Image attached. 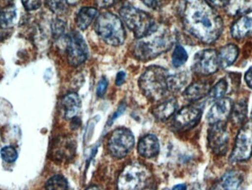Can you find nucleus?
I'll use <instances>...</instances> for the list:
<instances>
[{"label":"nucleus","instance_id":"f257e3e1","mask_svg":"<svg viewBox=\"0 0 252 190\" xmlns=\"http://www.w3.org/2000/svg\"><path fill=\"white\" fill-rule=\"evenodd\" d=\"M180 12L185 30L201 42L211 44L221 35L223 20L207 0H182Z\"/></svg>","mask_w":252,"mask_h":190},{"label":"nucleus","instance_id":"f03ea898","mask_svg":"<svg viewBox=\"0 0 252 190\" xmlns=\"http://www.w3.org/2000/svg\"><path fill=\"white\" fill-rule=\"evenodd\" d=\"M174 37L168 28L156 25L149 34L137 39L133 53L139 60L155 59L173 47Z\"/></svg>","mask_w":252,"mask_h":190},{"label":"nucleus","instance_id":"7ed1b4c3","mask_svg":"<svg viewBox=\"0 0 252 190\" xmlns=\"http://www.w3.org/2000/svg\"><path fill=\"white\" fill-rule=\"evenodd\" d=\"M169 73L159 66H151L141 76L139 86L143 94L153 101L162 99L168 90Z\"/></svg>","mask_w":252,"mask_h":190},{"label":"nucleus","instance_id":"20e7f679","mask_svg":"<svg viewBox=\"0 0 252 190\" xmlns=\"http://www.w3.org/2000/svg\"><path fill=\"white\" fill-rule=\"evenodd\" d=\"M94 28L98 37L109 45L118 47L125 41L124 24L114 13L106 12L100 14L96 20Z\"/></svg>","mask_w":252,"mask_h":190},{"label":"nucleus","instance_id":"39448f33","mask_svg":"<svg viewBox=\"0 0 252 190\" xmlns=\"http://www.w3.org/2000/svg\"><path fill=\"white\" fill-rule=\"evenodd\" d=\"M120 14L137 39L149 34L156 25L154 19L148 13L130 4L121 7Z\"/></svg>","mask_w":252,"mask_h":190},{"label":"nucleus","instance_id":"423d86ee","mask_svg":"<svg viewBox=\"0 0 252 190\" xmlns=\"http://www.w3.org/2000/svg\"><path fill=\"white\" fill-rule=\"evenodd\" d=\"M151 179L149 170L139 163H133L125 167L118 181V190H143Z\"/></svg>","mask_w":252,"mask_h":190},{"label":"nucleus","instance_id":"0eeeda50","mask_svg":"<svg viewBox=\"0 0 252 190\" xmlns=\"http://www.w3.org/2000/svg\"><path fill=\"white\" fill-rule=\"evenodd\" d=\"M135 140L133 133L126 128L115 130L108 142V150L117 158L126 157L133 149Z\"/></svg>","mask_w":252,"mask_h":190},{"label":"nucleus","instance_id":"6e6552de","mask_svg":"<svg viewBox=\"0 0 252 190\" xmlns=\"http://www.w3.org/2000/svg\"><path fill=\"white\" fill-rule=\"evenodd\" d=\"M252 155V121H250L246 123L238 132L229 161L232 163L247 161Z\"/></svg>","mask_w":252,"mask_h":190},{"label":"nucleus","instance_id":"1a4fd4ad","mask_svg":"<svg viewBox=\"0 0 252 190\" xmlns=\"http://www.w3.org/2000/svg\"><path fill=\"white\" fill-rule=\"evenodd\" d=\"M66 53L69 65L73 67L82 65L88 57V47L85 39L77 31H73L68 36Z\"/></svg>","mask_w":252,"mask_h":190},{"label":"nucleus","instance_id":"9d476101","mask_svg":"<svg viewBox=\"0 0 252 190\" xmlns=\"http://www.w3.org/2000/svg\"><path fill=\"white\" fill-rule=\"evenodd\" d=\"M219 67L218 53L213 49L201 50L194 56L192 70L198 75H211L218 71Z\"/></svg>","mask_w":252,"mask_h":190},{"label":"nucleus","instance_id":"9b49d317","mask_svg":"<svg viewBox=\"0 0 252 190\" xmlns=\"http://www.w3.org/2000/svg\"><path fill=\"white\" fill-rule=\"evenodd\" d=\"M202 111L194 106L181 109L173 118V127L177 130H186L195 127L201 120Z\"/></svg>","mask_w":252,"mask_h":190},{"label":"nucleus","instance_id":"f8f14e48","mask_svg":"<svg viewBox=\"0 0 252 190\" xmlns=\"http://www.w3.org/2000/svg\"><path fill=\"white\" fill-rule=\"evenodd\" d=\"M208 142L214 153L217 155H224L226 153L229 136L223 122L213 124V127L209 130Z\"/></svg>","mask_w":252,"mask_h":190},{"label":"nucleus","instance_id":"ddd939ff","mask_svg":"<svg viewBox=\"0 0 252 190\" xmlns=\"http://www.w3.org/2000/svg\"><path fill=\"white\" fill-rule=\"evenodd\" d=\"M232 107V100L229 98L219 99L207 113V121L212 125L223 123L230 116Z\"/></svg>","mask_w":252,"mask_h":190},{"label":"nucleus","instance_id":"4468645a","mask_svg":"<svg viewBox=\"0 0 252 190\" xmlns=\"http://www.w3.org/2000/svg\"><path fill=\"white\" fill-rule=\"evenodd\" d=\"M76 151V145L71 138L64 136L59 138L53 145V155L59 161L69 160L74 156Z\"/></svg>","mask_w":252,"mask_h":190},{"label":"nucleus","instance_id":"2eb2a0df","mask_svg":"<svg viewBox=\"0 0 252 190\" xmlns=\"http://www.w3.org/2000/svg\"><path fill=\"white\" fill-rule=\"evenodd\" d=\"M81 102L77 93H70L63 96L61 102V110L66 119H73L81 109Z\"/></svg>","mask_w":252,"mask_h":190},{"label":"nucleus","instance_id":"dca6fc26","mask_svg":"<svg viewBox=\"0 0 252 190\" xmlns=\"http://www.w3.org/2000/svg\"><path fill=\"white\" fill-rule=\"evenodd\" d=\"M252 34V10L239 18L231 28V34L235 39H242Z\"/></svg>","mask_w":252,"mask_h":190},{"label":"nucleus","instance_id":"f3484780","mask_svg":"<svg viewBox=\"0 0 252 190\" xmlns=\"http://www.w3.org/2000/svg\"><path fill=\"white\" fill-rule=\"evenodd\" d=\"M137 150L141 156L153 158L159 152V142L154 135H147L139 141Z\"/></svg>","mask_w":252,"mask_h":190},{"label":"nucleus","instance_id":"a211bd4d","mask_svg":"<svg viewBox=\"0 0 252 190\" xmlns=\"http://www.w3.org/2000/svg\"><path fill=\"white\" fill-rule=\"evenodd\" d=\"M243 182V175L235 170L227 172L211 190H237Z\"/></svg>","mask_w":252,"mask_h":190},{"label":"nucleus","instance_id":"6ab92c4d","mask_svg":"<svg viewBox=\"0 0 252 190\" xmlns=\"http://www.w3.org/2000/svg\"><path fill=\"white\" fill-rule=\"evenodd\" d=\"M210 91V85L209 83L206 81H196L187 87L183 96L189 102H195L207 96Z\"/></svg>","mask_w":252,"mask_h":190},{"label":"nucleus","instance_id":"aec40b11","mask_svg":"<svg viewBox=\"0 0 252 190\" xmlns=\"http://www.w3.org/2000/svg\"><path fill=\"white\" fill-rule=\"evenodd\" d=\"M239 55V49L235 44H229L220 49L218 53L219 67L226 68L232 65L236 61Z\"/></svg>","mask_w":252,"mask_h":190},{"label":"nucleus","instance_id":"412c9836","mask_svg":"<svg viewBox=\"0 0 252 190\" xmlns=\"http://www.w3.org/2000/svg\"><path fill=\"white\" fill-rule=\"evenodd\" d=\"M177 108V101L176 99H168L156 107L153 111V114L158 121H167L174 115Z\"/></svg>","mask_w":252,"mask_h":190},{"label":"nucleus","instance_id":"4be33fe9","mask_svg":"<svg viewBox=\"0 0 252 190\" xmlns=\"http://www.w3.org/2000/svg\"><path fill=\"white\" fill-rule=\"evenodd\" d=\"M97 14H98V12L94 7H82L78 11L76 18H75L77 27L79 29L84 31L91 25L92 22L97 17Z\"/></svg>","mask_w":252,"mask_h":190},{"label":"nucleus","instance_id":"5701e85b","mask_svg":"<svg viewBox=\"0 0 252 190\" xmlns=\"http://www.w3.org/2000/svg\"><path fill=\"white\" fill-rule=\"evenodd\" d=\"M17 12L13 5L7 6L0 10V28L7 29L12 28L16 23Z\"/></svg>","mask_w":252,"mask_h":190},{"label":"nucleus","instance_id":"b1692460","mask_svg":"<svg viewBox=\"0 0 252 190\" xmlns=\"http://www.w3.org/2000/svg\"><path fill=\"white\" fill-rule=\"evenodd\" d=\"M188 81V74L186 73H180L175 75L169 74L168 80H167L169 91H179L186 85Z\"/></svg>","mask_w":252,"mask_h":190},{"label":"nucleus","instance_id":"393cba45","mask_svg":"<svg viewBox=\"0 0 252 190\" xmlns=\"http://www.w3.org/2000/svg\"><path fill=\"white\" fill-rule=\"evenodd\" d=\"M247 103L245 100H240L232 107V121L235 124H241L245 120L247 115Z\"/></svg>","mask_w":252,"mask_h":190},{"label":"nucleus","instance_id":"a878e982","mask_svg":"<svg viewBox=\"0 0 252 190\" xmlns=\"http://www.w3.org/2000/svg\"><path fill=\"white\" fill-rule=\"evenodd\" d=\"M252 5V0H230L227 5L229 14L234 16L248 10Z\"/></svg>","mask_w":252,"mask_h":190},{"label":"nucleus","instance_id":"bb28decb","mask_svg":"<svg viewBox=\"0 0 252 190\" xmlns=\"http://www.w3.org/2000/svg\"><path fill=\"white\" fill-rule=\"evenodd\" d=\"M188 54L186 50L180 44H177L173 50L172 55V64L173 67L178 68L185 65L188 61Z\"/></svg>","mask_w":252,"mask_h":190},{"label":"nucleus","instance_id":"cd10ccee","mask_svg":"<svg viewBox=\"0 0 252 190\" xmlns=\"http://www.w3.org/2000/svg\"><path fill=\"white\" fill-rule=\"evenodd\" d=\"M66 179L60 175H56L48 179L45 185L46 190H67Z\"/></svg>","mask_w":252,"mask_h":190},{"label":"nucleus","instance_id":"c85d7f7f","mask_svg":"<svg viewBox=\"0 0 252 190\" xmlns=\"http://www.w3.org/2000/svg\"><path fill=\"white\" fill-rule=\"evenodd\" d=\"M228 90V83L225 79H220L213 88L210 89V97L213 100L222 99Z\"/></svg>","mask_w":252,"mask_h":190},{"label":"nucleus","instance_id":"c756f323","mask_svg":"<svg viewBox=\"0 0 252 190\" xmlns=\"http://www.w3.org/2000/svg\"><path fill=\"white\" fill-rule=\"evenodd\" d=\"M46 4L49 9L56 14H62L67 9L66 0H46Z\"/></svg>","mask_w":252,"mask_h":190},{"label":"nucleus","instance_id":"7c9ffc66","mask_svg":"<svg viewBox=\"0 0 252 190\" xmlns=\"http://www.w3.org/2000/svg\"><path fill=\"white\" fill-rule=\"evenodd\" d=\"M1 158L7 163L14 162L18 158V153L13 147H4L0 151Z\"/></svg>","mask_w":252,"mask_h":190},{"label":"nucleus","instance_id":"2f4dec72","mask_svg":"<svg viewBox=\"0 0 252 190\" xmlns=\"http://www.w3.org/2000/svg\"><path fill=\"white\" fill-rule=\"evenodd\" d=\"M52 28H53L52 29H53V35L56 37H60L66 29V23L61 19H56L53 22Z\"/></svg>","mask_w":252,"mask_h":190},{"label":"nucleus","instance_id":"473e14b6","mask_svg":"<svg viewBox=\"0 0 252 190\" xmlns=\"http://www.w3.org/2000/svg\"><path fill=\"white\" fill-rule=\"evenodd\" d=\"M22 2L27 10H35L39 8L41 0H22Z\"/></svg>","mask_w":252,"mask_h":190},{"label":"nucleus","instance_id":"72a5a7b5","mask_svg":"<svg viewBox=\"0 0 252 190\" xmlns=\"http://www.w3.org/2000/svg\"><path fill=\"white\" fill-rule=\"evenodd\" d=\"M120 1L121 0H94L96 5L100 8H109Z\"/></svg>","mask_w":252,"mask_h":190},{"label":"nucleus","instance_id":"f704fd0d","mask_svg":"<svg viewBox=\"0 0 252 190\" xmlns=\"http://www.w3.org/2000/svg\"><path fill=\"white\" fill-rule=\"evenodd\" d=\"M108 84H109V83H108V80L106 79L105 77H103V78H102L101 79H100L97 87V96H99V97H102V96H104L105 93H106V90H107Z\"/></svg>","mask_w":252,"mask_h":190},{"label":"nucleus","instance_id":"c9c22d12","mask_svg":"<svg viewBox=\"0 0 252 190\" xmlns=\"http://www.w3.org/2000/svg\"><path fill=\"white\" fill-rule=\"evenodd\" d=\"M126 108V106L125 104H121V105H120L119 108H118V109L117 110L116 112L112 115V118H111L109 120V121H108V125H112V124H113L114 121H115L118 117L121 116V115L125 112Z\"/></svg>","mask_w":252,"mask_h":190},{"label":"nucleus","instance_id":"e433bc0d","mask_svg":"<svg viewBox=\"0 0 252 190\" xmlns=\"http://www.w3.org/2000/svg\"><path fill=\"white\" fill-rule=\"evenodd\" d=\"M212 4L218 7H226L229 4L230 0H210Z\"/></svg>","mask_w":252,"mask_h":190},{"label":"nucleus","instance_id":"4c0bfd02","mask_svg":"<svg viewBox=\"0 0 252 190\" xmlns=\"http://www.w3.org/2000/svg\"><path fill=\"white\" fill-rule=\"evenodd\" d=\"M126 74L124 71H121L117 74L116 84L118 86L122 85L125 82Z\"/></svg>","mask_w":252,"mask_h":190},{"label":"nucleus","instance_id":"58836bf2","mask_svg":"<svg viewBox=\"0 0 252 190\" xmlns=\"http://www.w3.org/2000/svg\"><path fill=\"white\" fill-rule=\"evenodd\" d=\"M245 81L248 87L252 89V67L246 73Z\"/></svg>","mask_w":252,"mask_h":190},{"label":"nucleus","instance_id":"ea45409f","mask_svg":"<svg viewBox=\"0 0 252 190\" xmlns=\"http://www.w3.org/2000/svg\"><path fill=\"white\" fill-rule=\"evenodd\" d=\"M172 190H187V186L185 185H176Z\"/></svg>","mask_w":252,"mask_h":190},{"label":"nucleus","instance_id":"a19ab883","mask_svg":"<svg viewBox=\"0 0 252 190\" xmlns=\"http://www.w3.org/2000/svg\"><path fill=\"white\" fill-rule=\"evenodd\" d=\"M87 190H103L101 189V188H99V187L97 186H91L90 187V188H88V189H87Z\"/></svg>","mask_w":252,"mask_h":190},{"label":"nucleus","instance_id":"79ce46f5","mask_svg":"<svg viewBox=\"0 0 252 190\" xmlns=\"http://www.w3.org/2000/svg\"><path fill=\"white\" fill-rule=\"evenodd\" d=\"M67 1L68 4H76L79 1V0H66Z\"/></svg>","mask_w":252,"mask_h":190},{"label":"nucleus","instance_id":"37998d69","mask_svg":"<svg viewBox=\"0 0 252 190\" xmlns=\"http://www.w3.org/2000/svg\"><path fill=\"white\" fill-rule=\"evenodd\" d=\"M191 190H201V189L199 186H198V185H196V186H194L193 188H192V189Z\"/></svg>","mask_w":252,"mask_h":190},{"label":"nucleus","instance_id":"c03bdc74","mask_svg":"<svg viewBox=\"0 0 252 190\" xmlns=\"http://www.w3.org/2000/svg\"><path fill=\"white\" fill-rule=\"evenodd\" d=\"M251 118H252V114H251Z\"/></svg>","mask_w":252,"mask_h":190},{"label":"nucleus","instance_id":"a18cd8bd","mask_svg":"<svg viewBox=\"0 0 252 190\" xmlns=\"http://www.w3.org/2000/svg\"><path fill=\"white\" fill-rule=\"evenodd\" d=\"M169 190L168 189H165V190Z\"/></svg>","mask_w":252,"mask_h":190}]
</instances>
